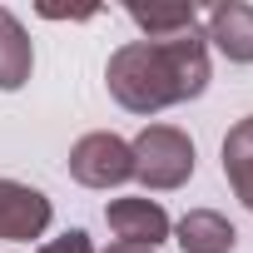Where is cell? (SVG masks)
Listing matches in <instances>:
<instances>
[{"mask_svg":"<svg viewBox=\"0 0 253 253\" xmlns=\"http://www.w3.org/2000/svg\"><path fill=\"white\" fill-rule=\"evenodd\" d=\"M109 253H154V248H139V243H114Z\"/></svg>","mask_w":253,"mask_h":253,"instance_id":"obj_12","label":"cell"},{"mask_svg":"<svg viewBox=\"0 0 253 253\" xmlns=\"http://www.w3.org/2000/svg\"><path fill=\"white\" fill-rule=\"evenodd\" d=\"M70 174L84 184V189H114L124 179H134V154L119 134L99 129V134H84L75 149H70Z\"/></svg>","mask_w":253,"mask_h":253,"instance_id":"obj_3","label":"cell"},{"mask_svg":"<svg viewBox=\"0 0 253 253\" xmlns=\"http://www.w3.org/2000/svg\"><path fill=\"white\" fill-rule=\"evenodd\" d=\"M104 223L119 233V243H139V248H159L169 238V213L154 199H114L104 209Z\"/></svg>","mask_w":253,"mask_h":253,"instance_id":"obj_5","label":"cell"},{"mask_svg":"<svg viewBox=\"0 0 253 253\" xmlns=\"http://www.w3.org/2000/svg\"><path fill=\"white\" fill-rule=\"evenodd\" d=\"M223 174H228L233 194L243 199V209L253 213V114L238 119L223 139Z\"/></svg>","mask_w":253,"mask_h":253,"instance_id":"obj_9","label":"cell"},{"mask_svg":"<svg viewBox=\"0 0 253 253\" xmlns=\"http://www.w3.org/2000/svg\"><path fill=\"white\" fill-rule=\"evenodd\" d=\"M129 154H134V179L144 189H179L194 174V139L174 124H149L129 144Z\"/></svg>","mask_w":253,"mask_h":253,"instance_id":"obj_2","label":"cell"},{"mask_svg":"<svg viewBox=\"0 0 253 253\" xmlns=\"http://www.w3.org/2000/svg\"><path fill=\"white\" fill-rule=\"evenodd\" d=\"M233 243H238L233 223L213 209H194L179 218V248L184 253H233Z\"/></svg>","mask_w":253,"mask_h":253,"instance_id":"obj_7","label":"cell"},{"mask_svg":"<svg viewBox=\"0 0 253 253\" xmlns=\"http://www.w3.org/2000/svg\"><path fill=\"white\" fill-rule=\"evenodd\" d=\"M109 94L129 114H159L169 104L199 99L209 84V45L199 30L174 40H129L104 65Z\"/></svg>","mask_w":253,"mask_h":253,"instance_id":"obj_1","label":"cell"},{"mask_svg":"<svg viewBox=\"0 0 253 253\" xmlns=\"http://www.w3.org/2000/svg\"><path fill=\"white\" fill-rule=\"evenodd\" d=\"M129 20L149 40H174V35L199 30V10L194 5H129Z\"/></svg>","mask_w":253,"mask_h":253,"instance_id":"obj_10","label":"cell"},{"mask_svg":"<svg viewBox=\"0 0 253 253\" xmlns=\"http://www.w3.org/2000/svg\"><path fill=\"white\" fill-rule=\"evenodd\" d=\"M30 65H35V50L25 25L10 10H0V89H20L30 80Z\"/></svg>","mask_w":253,"mask_h":253,"instance_id":"obj_8","label":"cell"},{"mask_svg":"<svg viewBox=\"0 0 253 253\" xmlns=\"http://www.w3.org/2000/svg\"><path fill=\"white\" fill-rule=\"evenodd\" d=\"M50 228V199L30 184L0 179V238L10 243H30Z\"/></svg>","mask_w":253,"mask_h":253,"instance_id":"obj_4","label":"cell"},{"mask_svg":"<svg viewBox=\"0 0 253 253\" xmlns=\"http://www.w3.org/2000/svg\"><path fill=\"white\" fill-rule=\"evenodd\" d=\"M204 40H213L233 65H253V5L243 0H223L204 20Z\"/></svg>","mask_w":253,"mask_h":253,"instance_id":"obj_6","label":"cell"},{"mask_svg":"<svg viewBox=\"0 0 253 253\" xmlns=\"http://www.w3.org/2000/svg\"><path fill=\"white\" fill-rule=\"evenodd\" d=\"M40 253H94V243H89V233H84V228H70V233L50 238Z\"/></svg>","mask_w":253,"mask_h":253,"instance_id":"obj_11","label":"cell"}]
</instances>
